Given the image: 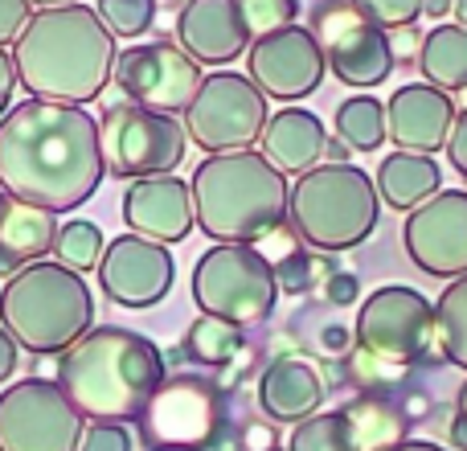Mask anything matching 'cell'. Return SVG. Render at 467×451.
Segmentation results:
<instances>
[{
	"label": "cell",
	"instance_id": "15",
	"mask_svg": "<svg viewBox=\"0 0 467 451\" xmlns=\"http://www.w3.org/2000/svg\"><path fill=\"white\" fill-rule=\"evenodd\" d=\"M95 271L103 296L119 308H156L172 291V279H177V263H172L169 246L140 238L131 230L107 242Z\"/></svg>",
	"mask_w": 467,
	"mask_h": 451
},
{
	"label": "cell",
	"instance_id": "41",
	"mask_svg": "<svg viewBox=\"0 0 467 451\" xmlns=\"http://www.w3.org/2000/svg\"><path fill=\"white\" fill-rule=\"evenodd\" d=\"M348 152H353V148H348L340 136H328V144H324V161L328 164H348Z\"/></svg>",
	"mask_w": 467,
	"mask_h": 451
},
{
	"label": "cell",
	"instance_id": "36",
	"mask_svg": "<svg viewBox=\"0 0 467 451\" xmlns=\"http://www.w3.org/2000/svg\"><path fill=\"white\" fill-rule=\"evenodd\" d=\"M447 161H451V169L467 181V107L463 111H455L451 136H447Z\"/></svg>",
	"mask_w": 467,
	"mask_h": 451
},
{
	"label": "cell",
	"instance_id": "39",
	"mask_svg": "<svg viewBox=\"0 0 467 451\" xmlns=\"http://www.w3.org/2000/svg\"><path fill=\"white\" fill-rule=\"evenodd\" d=\"M13 90H16V62H13V54L0 46V115L13 103Z\"/></svg>",
	"mask_w": 467,
	"mask_h": 451
},
{
	"label": "cell",
	"instance_id": "24",
	"mask_svg": "<svg viewBox=\"0 0 467 451\" xmlns=\"http://www.w3.org/2000/svg\"><path fill=\"white\" fill-rule=\"evenodd\" d=\"M373 185H378V197L386 205L410 214V210H419L422 202H431V197L439 194V185H443V169H439L435 156H427V152H402V148H394V152L381 161Z\"/></svg>",
	"mask_w": 467,
	"mask_h": 451
},
{
	"label": "cell",
	"instance_id": "20",
	"mask_svg": "<svg viewBox=\"0 0 467 451\" xmlns=\"http://www.w3.org/2000/svg\"><path fill=\"white\" fill-rule=\"evenodd\" d=\"M320 46H324V62H328V70L353 90L381 87L398 66L394 46H389V29L365 21V16L345 21L337 33H328Z\"/></svg>",
	"mask_w": 467,
	"mask_h": 451
},
{
	"label": "cell",
	"instance_id": "47",
	"mask_svg": "<svg viewBox=\"0 0 467 451\" xmlns=\"http://www.w3.org/2000/svg\"><path fill=\"white\" fill-rule=\"evenodd\" d=\"M33 8H62V5H78V0H29Z\"/></svg>",
	"mask_w": 467,
	"mask_h": 451
},
{
	"label": "cell",
	"instance_id": "43",
	"mask_svg": "<svg viewBox=\"0 0 467 451\" xmlns=\"http://www.w3.org/2000/svg\"><path fill=\"white\" fill-rule=\"evenodd\" d=\"M386 451H447V447L431 444V439H398V444L386 447Z\"/></svg>",
	"mask_w": 467,
	"mask_h": 451
},
{
	"label": "cell",
	"instance_id": "40",
	"mask_svg": "<svg viewBox=\"0 0 467 451\" xmlns=\"http://www.w3.org/2000/svg\"><path fill=\"white\" fill-rule=\"evenodd\" d=\"M16 362H21V345H16L13 332H8L5 324H0V386H5V382L13 378Z\"/></svg>",
	"mask_w": 467,
	"mask_h": 451
},
{
	"label": "cell",
	"instance_id": "2",
	"mask_svg": "<svg viewBox=\"0 0 467 451\" xmlns=\"http://www.w3.org/2000/svg\"><path fill=\"white\" fill-rule=\"evenodd\" d=\"M115 33L90 5L33 8L29 25L13 41L16 82L33 99L54 103H95L115 74Z\"/></svg>",
	"mask_w": 467,
	"mask_h": 451
},
{
	"label": "cell",
	"instance_id": "48",
	"mask_svg": "<svg viewBox=\"0 0 467 451\" xmlns=\"http://www.w3.org/2000/svg\"><path fill=\"white\" fill-rule=\"evenodd\" d=\"M451 13H455V25H463V29H467V0H455Z\"/></svg>",
	"mask_w": 467,
	"mask_h": 451
},
{
	"label": "cell",
	"instance_id": "18",
	"mask_svg": "<svg viewBox=\"0 0 467 451\" xmlns=\"http://www.w3.org/2000/svg\"><path fill=\"white\" fill-rule=\"evenodd\" d=\"M123 222L131 226V234L152 242H185L193 234V194L189 181H181L177 173L164 177H140L123 194Z\"/></svg>",
	"mask_w": 467,
	"mask_h": 451
},
{
	"label": "cell",
	"instance_id": "32",
	"mask_svg": "<svg viewBox=\"0 0 467 451\" xmlns=\"http://www.w3.org/2000/svg\"><path fill=\"white\" fill-rule=\"evenodd\" d=\"M348 5L381 29H402L422 16V0H348Z\"/></svg>",
	"mask_w": 467,
	"mask_h": 451
},
{
	"label": "cell",
	"instance_id": "1",
	"mask_svg": "<svg viewBox=\"0 0 467 451\" xmlns=\"http://www.w3.org/2000/svg\"><path fill=\"white\" fill-rule=\"evenodd\" d=\"M107 177L99 120L78 103L25 99L0 115V189L49 214H70Z\"/></svg>",
	"mask_w": 467,
	"mask_h": 451
},
{
	"label": "cell",
	"instance_id": "34",
	"mask_svg": "<svg viewBox=\"0 0 467 451\" xmlns=\"http://www.w3.org/2000/svg\"><path fill=\"white\" fill-rule=\"evenodd\" d=\"M312 263H316L312 255H287V258H279V263H275L279 291H291V296H299V291H312V283H316Z\"/></svg>",
	"mask_w": 467,
	"mask_h": 451
},
{
	"label": "cell",
	"instance_id": "11",
	"mask_svg": "<svg viewBox=\"0 0 467 451\" xmlns=\"http://www.w3.org/2000/svg\"><path fill=\"white\" fill-rule=\"evenodd\" d=\"M87 419L49 378H21L0 394V451H78Z\"/></svg>",
	"mask_w": 467,
	"mask_h": 451
},
{
	"label": "cell",
	"instance_id": "3",
	"mask_svg": "<svg viewBox=\"0 0 467 451\" xmlns=\"http://www.w3.org/2000/svg\"><path fill=\"white\" fill-rule=\"evenodd\" d=\"M164 353L152 337L119 324L82 332L57 357V386L87 423H131L164 386Z\"/></svg>",
	"mask_w": 467,
	"mask_h": 451
},
{
	"label": "cell",
	"instance_id": "13",
	"mask_svg": "<svg viewBox=\"0 0 467 451\" xmlns=\"http://www.w3.org/2000/svg\"><path fill=\"white\" fill-rule=\"evenodd\" d=\"M246 70H250V82H254L266 99L299 103V99L320 90L324 74H328V62H324L320 37H316L307 25L296 21V25H283V29H271L250 41Z\"/></svg>",
	"mask_w": 467,
	"mask_h": 451
},
{
	"label": "cell",
	"instance_id": "42",
	"mask_svg": "<svg viewBox=\"0 0 467 451\" xmlns=\"http://www.w3.org/2000/svg\"><path fill=\"white\" fill-rule=\"evenodd\" d=\"M451 447L467 451V414H460V411H455V419H451Z\"/></svg>",
	"mask_w": 467,
	"mask_h": 451
},
{
	"label": "cell",
	"instance_id": "38",
	"mask_svg": "<svg viewBox=\"0 0 467 451\" xmlns=\"http://www.w3.org/2000/svg\"><path fill=\"white\" fill-rule=\"evenodd\" d=\"M324 296H328L332 304H357L361 283H357V275H348V271H332L328 279H324Z\"/></svg>",
	"mask_w": 467,
	"mask_h": 451
},
{
	"label": "cell",
	"instance_id": "30",
	"mask_svg": "<svg viewBox=\"0 0 467 451\" xmlns=\"http://www.w3.org/2000/svg\"><path fill=\"white\" fill-rule=\"evenodd\" d=\"M95 13L115 37H144L156 25V0H99Z\"/></svg>",
	"mask_w": 467,
	"mask_h": 451
},
{
	"label": "cell",
	"instance_id": "45",
	"mask_svg": "<svg viewBox=\"0 0 467 451\" xmlns=\"http://www.w3.org/2000/svg\"><path fill=\"white\" fill-rule=\"evenodd\" d=\"M451 8H455V0H422V13L435 16V21H439V16H447Z\"/></svg>",
	"mask_w": 467,
	"mask_h": 451
},
{
	"label": "cell",
	"instance_id": "26",
	"mask_svg": "<svg viewBox=\"0 0 467 451\" xmlns=\"http://www.w3.org/2000/svg\"><path fill=\"white\" fill-rule=\"evenodd\" d=\"M332 123L353 152H378L386 144V103L378 95H348Z\"/></svg>",
	"mask_w": 467,
	"mask_h": 451
},
{
	"label": "cell",
	"instance_id": "44",
	"mask_svg": "<svg viewBox=\"0 0 467 451\" xmlns=\"http://www.w3.org/2000/svg\"><path fill=\"white\" fill-rule=\"evenodd\" d=\"M320 345H324V349H345V345H348V332H345V329H324Z\"/></svg>",
	"mask_w": 467,
	"mask_h": 451
},
{
	"label": "cell",
	"instance_id": "23",
	"mask_svg": "<svg viewBox=\"0 0 467 451\" xmlns=\"http://www.w3.org/2000/svg\"><path fill=\"white\" fill-rule=\"evenodd\" d=\"M54 242H57V214L8 197L5 214H0V275L5 279L16 275L21 267L54 255Z\"/></svg>",
	"mask_w": 467,
	"mask_h": 451
},
{
	"label": "cell",
	"instance_id": "12",
	"mask_svg": "<svg viewBox=\"0 0 467 451\" xmlns=\"http://www.w3.org/2000/svg\"><path fill=\"white\" fill-rule=\"evenodd\" d=\"M202 66L177 41H136L115 58L111 82L136 107H152L164 115H185L202 87Z\"/></svg>",
	"mask_w": 467,
	"mask_h": 451
},
{
	"label": "cell",
	"instance_id": "5",
	"mask_svg": "<svg viewBox=\"0 0 467 451\" xmlns=\"http://www.w3.org/2000/svg\"><path fill=\"white\" fill-rule=\"evenodd\" d=\"M0 324L21 349L37 357L66 353L95 329V296L87 279L57 258H37L8 275L0 288Z\"/></svg>",
	"mask_w": 467,
	"mask_h": 451
},
{
	"label": "cell",
	"instance_id": "22",
	"mask_svg": "<svg viewBox=\"0 0 467 451\" xmlns=\"http://www.w3.org/2000/svg\"><path fill=\"white\" fill-rule=\"evenodd\" d=\"M324 403V382L299 357H275L263 373H258V406L271 423H304L320 411Z\"/></svg>",
	"mask_w": 467,
	"mask_h": 451
},
{
	"label": "cell",
	"instance_id": "21",
	"mask_svg": "<svg viewBox=\"0 0 467 451\" xmlns=\"http://www.w3.org/2000/svg\"><path fill=\"white\" fill-rule=\"evenodd\" d=\"M324 144H328V128L316 111L287 103L266 120L263 136H258V152L283 173V177H304L324 161Z\"/></svg>",
	"mask_w": 467,
	"mask_h": 451
},
{
	"label": "cell",
	"instance_id": "37",
	"mask_svg": "<svg viewBox=\"0 0 467 451\" xmlns=\"http://www.w3.org/2000/svg\"><path fill=\"white\" fill-rule=\"evenodd\" d=\"M389 46H394V62H398V66H414V62H419L422 33L414 29V25H402V29H394V37H389Z\"/></svg>",
	"mask_w": 467,
	"mask_h": 451
},
{
	"label": "cell",
	"instance_id": "10",
	"mask_svg": "<svg viewBox=\"0 0 467 451\" xmlns=\"http://www.w3.org/2000/svg\"><path fill=\"white\" fill-rule=\"evenodd\" d=\"M266 120V95L250 82V74L238 70H213L202 79L193 103L185 111V136L202 152H242L254 148L263 136Z\"/></svg>",
	"mask_w": 467,
	"mask_h": 451
},
{
	"label": "cell",
	"instance_id": "52",
	"mask_svg": "<svg viewBox=\"0 0 467 451\" xmlns=\"http://www.w3.org/2000/svg\"><path fill=\"white\" fill-rule=\"evenodd\" d=\"M169 5H177V0H169Z\"/></svg>",
	"mask_w": 467,
	"mask_h": 451
},
{
	"label": "cell",
	"instance_id": "7",
	"mask_svg": "<svg viewBox=\"0 0 467 451\" xmlns=\"http://www.w3.org/2000/svg\"><path fill=\"white\" fill-rule=\"evenodd\" d=\"M193 304L197 312L218 316L234 329H258L279 304L275 263L250 242H213L197 255Z\"/></svg>",
	"mask_w": 467,
	"mask_h": 451
},
{
	"label": "cell",
	"instance_id": "9",
	"mask_svg": "<svg viewBox=\"0 0 467 451\" xmlns=\"http://www.w3.org/2000/svg\"><path fill=\"white\" fill-rule=\"evenodd\" d=\"M99 140H103V161L111 177L140 181V177H164L177 173L185 161V123L177 115L152 111V107L136 103H115L103 111L99 123Z\"/></svg>",
	"mask_w": 467,
	"mask_h": 451
},
{
	"label": "cell",
	"instance_id": "33",
	"mask_svg": "<svg viewBox=\"0 0 467 451\" xmlns=\"http://www.w3.org/2000/svg\"><path fill=\"white\" fill-rule=\"evenodd\" d=\"M136 435L128 423H90L82 431V447L78 451H131Z\"/></svg>",
	"mask_w": 467,
	"mask_h": 451
},
{
	"label": "cell",
	"instance_id": "19",
	"mask_svg": "<svg viewBox=\"0 0 467 451\" xmlns=\"http://www.w3.org/2000/svg\"><path fill=\"white\" fill-rule=\"evenodd\" d=\"M254 33L242 21L238 0H185L177 16V46L197 66L238 62L250 49Z\"/></svg>",
	"mask_w": 467,
	"mask_h": 451
},
{
	"label": "cell",
	"instance_id": "31",
	"mask_svg": "<svg viewBox=\"0 0 467 451\" xmlns=\"http://www.w3.org/2000/svg\"><path fill=\"white\" fill-rule=\"evenodd\" d=\"M238 8H242V21H246V29L254 33V37L299 21V0H238Z\"/></svg>",
	"mask_w": 467,
	"mask_h": 451
},
{
	"label": "cell",
	"instance_id": "28",
	"mask_svg": "<svg viewBox=\"0 0 467 451\" xmlns=\"http://www.w3.org/2000/svg\"><path fill=\"white\" fill-rule=\"evenodd\" d=\"M185 353L197 365H230L242 353V329L202 312L185 332Z\"/></svg>",
	"mask_w": 467,
	"mask_h": 451
},
{
	"label": "cell",
	"instance_id": "35",
	"mask_svg": "<svg viewBox=\"0 0 467 451\" xmlns=\"http://www.w3.org/2000/svg\"><path fill=\"white\" fill-rule=\"evenodd\" d=\"M33 16V5L29 0H0V46H13L16 37H21V29L29 25Z\"/></svg>",
	"mask_w": 467,
	"mask_h": 451
},
{
	"label": "cell",
	"instance_id": "46",
	"mask_svg": "<svg viewBox=\"0 0 467 451\" xmlns=\"http://www.w3.org/2000/svg\"><path fill=\"white\" fill-rule=\"evenodd\" d=\"M148 451H205L202 444H152Z\"/></svg>",
	"mask_w": 467,
	"mask_h": 451
},
{
	"label": "cell",
	"instance_id": "6",
	"mask_svg": "<svg viewBox=\"0 0 467 451\" xmlns=\"http://www.w3.org/2000/svg\"><path fill=\"white\" fill-rule=\"evenodd\" d=\"M378 185L357 164H316L287 194L291 230L316 250H353L378 230Z\"/></svg>",
	"mask_w": 467,
	"mask_h": 451
},
{
	"label": "cell",
	"instance_id": "4",
	"mask_svg": "<svg viewBox=\"0 0 467 451\" xmlns=\"http://www.w3.org/2000/svg\"><path fill=\"white\" fill-rule=\"evenodd\" d=\"M193 222L213 242H263L287 218V177L258 148L213 152L189 177Z\"/></svg>",
	"mask_w": 467,
	"mask_h": 451
},
{
	"label": "cell",
	"instance_id": "8",
	"mask_svg": "<svg viewBox=\"0 0 467 451\" xmlns=\"http://www.w3.org/2000/svg\"><path fill=\"white\" fill-rule=\"evenodd\" d=\"M353 341L365 357L381 365L443 362L435 304L406 283H386L361 299L353 320Z\"/></svg>",
	"mask_w": 467,
	"mask_h": 451
},
{
	"label": "cell",
	"instance_id": "17",
	"mask_svg": "<svg viewBox=\"0 0 467 451\" xmlns=\"http://www.w3.org/2000/svg\"><path fill=\"white\" fill-rule=\"evenodd\" d=\"M455 123V103L447 90L431 82H406L386 103V140L402 152H427L435 156L447 148Z\"/></svg>",
	"mask_w": 467,
	"mask_h": 451
},
{
	"label": "cell",
	"instance_id": "14",
	"mask_svg": "<svg viewBox=\"0 0 467 451\" xmlns=\"http://www.w3.org/2000/svg\"><path fill=\"white\" fill-rule=\"evenodd\" d=\"M402 242L410 263L431 279L451 283L467 275V189H439L410 210Z\"/></svg>",
	"mask_w": 467,
	"mask_h": 451
},
{
	"label": "cell",
	"instance_id": "16",
	"mask_svg": "<svg viewBox=\"0 0 467 451\" xmlns=\"http://www.w3.org/2000/svg\"><path fill=\"white\" fill-rule=\"evenodd\" d=\"M406 423L381 403H357L345 411H316L296 423L287 451H386L402 439Z\"/></svg>",
	"mask_w": 467,
	"mask_h": 451
},
{
	"label": "cell",
	"instance_id": "49",
	"mask_svg": "<svg viewBox=\"0 0 467 451\" xmlns=\"http://www.w3.org/2000/svg\"><path fill=\"white\" fill-rule=\"evenodd\" d=\"M455 411H460V414H467V382L460 386V394H455Z\"/></svg>",
	"mask_w": 467,
	"mask_h": 451
},
{
	"label": "cell",
	"instance_id": "50",
	"mask_svg": "<svg viewBox=\"0 0 467 451\" xmlns=\"http://www.w3.org/2000/svg\"><path fill=\"white\" fill-rule=\"evenodd\" d=\"M5 205H8V194H5V189H0V214H5Z\"/></svg>",
	"mask_w": 467,
	"mask_h": 451
},
{
	"label": "cell",
	"instance_id": "51",
	"mask_svg": "<svg viewBox=\"0 0 467 451\" xmlns=\"http://www.w3.org/2000/svg\"><path fill=\"white\" fill-rule=\"evenodd\" d=\"M266 451H279V447H266Z\"/></svg>",
	"mask_w": 467,
	"mask_h": 451
},
{
	"label": "cell",
	"instance_id": "27",
	"mask_svg": "<svg viewBox=\"0 0 467 451\" xmlns=\"http://www.w3.org/2000/svg\"><path fill=\"white\" fill-rule=\"evenodd\" d=\"M435 324H439V353H443V362L467 370V275L451 279L439 291Z\"/></svg>",
	"mask_w": 467,
	"mask_h": 451
},
{
	"label": "cell",
	"instance_id": "29",
	"mask_svg": "<svg viewBox=\"0 0 467 451\" xmlns=\"http://www.w3.org/2000/svg\"><path fill=\"white\" fill-rule=\"evenodd\" d=\"M103 230L99 222H87V218H70L66 226H57V242H54V258L66 263L70 271H95L99 258H103Z\"/></svg>",
	"mask_w": 467,
	"mask_h": 451
},
{
	"label": "cell",
	"instance_id": "25",
	"mask_svg": "<svg viewBox=\"0 0 467 451\" xmlns=\"http://www.w3.org/2000/svg\"><path fill=\"white\" fill-rule=\"evenodd\" d=\"M414 66L422 70V82L447 90V95L467 90V29L463 25H435L431 33H422Z\"/></svg>",
	"mask_w": 467,
	"mask_h": 451
}]
</instances>
